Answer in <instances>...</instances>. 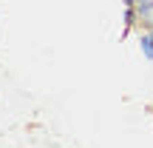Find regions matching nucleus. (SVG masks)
Returning a JSON list of instances; mask_svg holds the SVG:
<instances>
[{
	"instance_id": "obj_1",
	"label": "nucleus",
	"mask_w": 153,
	"mask_h": 148,
	"mask_svg": "<svg viewBox=\"0 0 153 148\" xmlns=\"http://www.w3.org/2000/svg\"><path fill=\"white\" fill-rule=\"evenodd\" d=\"M142 51H145V57L153 60V34H145L142 37Z\"/></svg>"
},
{
	"instance_id": "obj_2",
	"label": "nucleus",
	"mask_w": 153,
	"mask_h": 148,
	"mask_svg": "<svg viewBox=\"0 0 153 148\" xmlns=\"http://www.w3.org/2000/svg\"><path fill=\"white\" fill-rule=\"evenodd\" d=\"M133 3H136V0H125V6H133Z\"/></svg>"
}]
</instances>
